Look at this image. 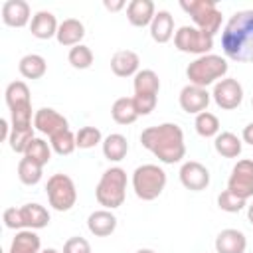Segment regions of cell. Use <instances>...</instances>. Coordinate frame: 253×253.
Returning <instances> with one entry per match:
<instances>
[{
    "instance_id": "obj_1",
    "label": "cell",
    "mask_w": 253,
    "mask_h": 253,
    "mask_svg": "<svg viewBox=\"0 0 253 253\" xmlns=\"http://www.w3.org/2000/svg\"><path fill=\"white\" fill-rule=\"evenodd\" d=\"M221 47L231 61L253 63V10H239L227 20L221 32Z\"/></svg>"
},
{
    "instance_id": "obj_2",
    "label": "cell",
    "mask_w": 253,
    "mask_h": 253,
    "mask_svg": "<svg viewBox=\"0 0 253 253\" xmlns=\"http://www.w3.org/2000/svg\"><path fill=\"white\" fill-rule=\"evenodd\" d=\"M140 144L164 164H176L186 154L184 132L174 123H162L144 128L140 132Z\"/></svg>"
},
{
    "instance_id": "obj_3",
    "label": "cell",
    "mask_w": 253,
    "mask_h": 253,
    "mask_svg": "<svg viewBox=\"0 0 253 253\" xmlns=\"http://www.w3.org/2000/svg\"><path fill=\"white\" fill-rule=\"evenodd\" d=\"M126 196V172L119 166H113L103 172L97 188H95V198L105 210H115L123 206Z\"/></svg>"
},
{
    "instance_id": "obj_4",
    "label": "cell",
    "mask_w": 253,
    "mask_h": 253,
    "mask_svg": "<svg viewBox=\"0 0 253 253\" xmlns=\"http://www.w3.org/2000/svg\"><path fill=\"white\" fill-rule=\"evenodd\" d=\"M227 69H229V65H227L225 57L215 55V53H208V55L196 57L186 67V75L190 79V85L206 89L208 85H211L217 79H221L227 73Z\"/></svg>"
},
{
    "instance_id": "obj_5",
    "label": "cell",
    "mask_w": 253,
    "mask_h": 253,
    "mask_svg": "<svg viewBox=\"0 0 253 253\" xmlns=\"http://www.w3.org/2000/svg\"><path fill=\"white\" fill-rule=\"evenodd\" d=\"M166 186V172L156 164H142L132 172V190L142 202L156 200Z\"/></svg>"
},
{
    "instance_id": "obj_6",
    "label": "cell",
    "mask_w": 253,
    "mask_h": 253,
    "mask_svg": "<svg viewBox=\"0 0 253 253\" xmlns=\"http://www.w3.org/2000/svg\"><path fill=\"white\" fill-rule=\"evenodd\" d=\"M180 8L188 12L198 30L208 36H215L221 28V12L217 10L213 0H182Z\"/></svg>"
},
{
    "instance_id": "obj_7",
    "label": "cell",
    "mask_w": 253,
    "mask_h": 253,
    "mask_svg": "<svg viewBox=\"0 0 253 253\" xmlns=\"http://www.w3.org/2000/svg\"><path fill=\"white\" fill-rule=\"evenodd\" d=\"M49 206L57 211H69L77 202V190L67 174H53L45 184Z\"/></svg>"
},
{
    "instance_id": "obj_8",
    "label": "cell",
    "mask_w": 253,
    "mask_h": 253,
    "mask_svg": "<svg viewBox=\"0 0 253 253\" xmlns=\"http://www.w3.org/2000/svg\"><path fill=\"white\" fill-rule=\"evenodd\" d=\"M174 45L182 53H194V55H208V51L213 47V38L198 30L196 26H182L178 32H174Z\"/></svg>"
},
{
    "instance_id": "obj_9",
    "label": "cell",
    "mask_w": 253,
    "mask_h": 253,
    "mask_svg": "<svg viewBox=\"0 0 253 253\" xmlns=\"http://www.w3.org/2000/svg\"><path fill=\"white\" fill-rule=\"evenodd\" d=\"M215 105L223 111H233L241 105L243 101V87L237 79L233 77H225V79H219L215 85H213V93H211Z\"/></svg>"
},
{
    "instance_id": "obj_10",
    "label": "cell",
    "mask_w": 253,
    "mask_h": 253,
    "mask_svg": "<svg viewBox=\"0 0 253 253\" xmlns=\"http://www.w3.org/2000/svg\"><path fill=\"white\" fill-rule=\"evenodd\" d=\"M227 190H231L235 196L243 200H249L253 196V160L251 158H243L233 166L231 176L227 180Z\"/></svg>"
},
{
    "instance_id": "obj_11",
    "label": "cell",
    "mask_w": 253,
    "mask_h": 253,
    "mask_svg": "<svg viewBox=\"0 0 253 253\" xmlns=\"http://www.w3.org/2000/svg\"><path fill=\"white\" fill-rule=\"evenodd\" d=\"M180 182L186 190L202 192L210 186V170L198 160H188L180 168Z\"/></svg>"
},
{
    "instance_id": "obj_12",
    "label": "cell",
    "mask_w": 253,
    "mask_h": 253,
    "mask_svg": "<svg viewBox=\"0 0 253 253\" xmlns=\"http://www.w3.org/2000/svg\"><path fill=\"white\" fill-rule=\"evenodd\" d=\"M180 107L182 111L190 113V115H200L208 109L210 101H211V95L208 93V89L204 87H196V85H186L182 91H180Z\"/></svg>"
},
{
    "instance_id": "obj_13",
    "label": "cell",
    "mask_w": 253,
    "mask_h": 253,
    "mask_svg": "<svg viewBox=\"0 0 253 253\" xmlns=\"http://www.w3.org/2000/svg\"><path fill=\"white\" fill-rule=\"evenodd\" d=\"M34 128L40 130L42 134L53 136L55 132L69 128V123H67V119H65L63 115H59L55 109L42 107V109H38L36 115H34Z\"/></svg>"
},
{
    "instance_id": "obj_14",
    "label": "cell",
    "mask_w": 253,
    "mask_h": 253,
    "mask_svg": "<svg viewBox=\"0 0 253 253\" xmlns=\"http://www.w3.org/2000/svg\"><path fill=\"white\" fill-rule=\"evenodd\" d=\"M247 237L243 231L227 227L221 229L215 237V253H245Z\"/></svg>"
},
{
    "instance_id": "obj_15",
    "label": "cell",
    "mask_w": 253,
    "mask_h": 253,
    "mask_svg": "<svg viewBox=\"0 0 253 253\" xmlns=\"http://www.w3.org/2000/svg\"><path fill=\"white\" fill-rule=\"evenodd\" d=\"M2 22L10 28H24L30 22V4L26 0H6L2 4Z\"/></svg>"
},
{
    "instance_id": "obj_16",
    "label": "cell",
    "mask_w": 253,
    "mask_h": 253,
    "mask_svg": "<svg viewBox=\"0 0 253 253\" xmlns=\"http://www.w3.org/2000/svg\"><path fill=\"white\" fill-rule=\"evenodd\" d=\"M154 2L152 0H130L126 6V20L134 28H144L150 26L154 20Z\"/></svg>"
},
{
    "instance_id": "obj_17",
    "label": "cell",
    "mask_w": 253,
    "mask_h": 253,
    "mask_svg": "<svg viewBox=\"0 0 253 253\" xmlns=\"http://www.w3.org/2000/svg\"><path fill=\"white\" fill-rule=\"evenodd\" d=\"M140 57L132 49H121L111 57V71L117 77H130L138 73Z\"/></svg>"
},
{
    "instance_id": "obj_18",
    "label": "cell",
    "mask_w": 253,
    "mask_h": 253,
    "mask_svg": "<svg viewBox=\"0 0 253 253\" xmlns=\"http://www.w3.org/2000/svg\"><path fill=\"white\" fill-rule=\"evenodd\" d=\"M57 28H59V24H57L55 16L45 10L36 12L32 18V24H30V32L38 40H49V38L57 36Z\"/></svg>"
},
{
    "instance_id": "obj_19",
    "label": "cell",
    "mask_w": 253,
    "mask_h": 253,
    "mask_svg": "<svg viewBox=\"0 0 253 253\" xmlns=\"http://www.w3.org/2000/svg\"><path fill=\"white\" fill-rule=\"evenodd\" d=\"M87 227L95 237H107L117 229V217L111 210H97L87 217Z\"/></svg>"
},
{
    "instance_id": "obj_20",
    "label": "cell",
    "mask_w": 253,
    "mask_h": 253,
    "mask_svg": "<svg viewBox=\"0 0 253 253\" xmlns=\"http://www.w3.org/2000/svg\"><path fill=\"white\" fill-rule=\"evenodd\" d=\"M150 36L156 43H166L174 36V18L168 10H158L150 24Z\"/></svg>"
},
{
    "instance_id": "obj_21",
    "label": "cell",
    "mask_w": 253,
    "mask_h": 253,
    "mask_svg": "<svg viewBox=\"0 0 253 253\" xmlns=\"http://www.w3.org/2000/svg\"><path fill=\"white\" fill-rule=\"evenodd\" d=\"M83 36H85V26L79 22V20H75V18H67V20H63L61 24H59V28H57V42L61 43V45H65V47H75V45H79L81 43V40H83Z\"/></svg>"
},
{
    "instance_id": "obj_22",
    "label": "cell",
    "mask_w": 253,
    "mask_h": 253,
    "mask_svg": "<svg viewBox=\"0 0 253 253\" xmlns=\"http://www.w3.org/2000/svg\"><path fill=\"white\" fill-rule=\"evenodd\" d=\"M26 229H42L49 223V211L42 204H24L20 208Z\"/></svg>"
},
{
    "instance_id": "obj_23",
    "label": "cell",
    "mask_w": 253,
    "mask_h": 253,
    "mask_svg": "<svg viewBox=\"0 0 253 253\" xmlns=\"http://www.w3.org/2000/svg\"><path fill=\"white\" fill-rule=\"evenodd\" d=\"M40 247L42 241L34 229H20L12 239L8 253H40Z\"/></svg>"
},
{
    "instance_id": "obj_24",
    "label": "cell",
    "mask_w": 253,
    "mask_h": 253,
    "mask_svg": "<svg viewBox=\"0 0 253 253\" xmlns=\"http://www.w3.org/2000/svg\"><path fill=\"white\" fill-rule=\"evenodd\" d=\"M111 117L117 125H132L138 119L132 97H119L111 107Z\"/></svg>"
},
{
    "instance_id": "obj_25",
    "label": "cell",
    "mask_w": 253,
    "mask_h": 253,
    "mask_svg": "<svg viewBox=\"0 0 253 253\" xmlns=\"http://www.w3.org/2000/svg\"><path fill=\"white\" fill-rule=\"evenodd\" d=\"M18 69H20L22 77H26V79H40V77L45 75L47 63H45V59H43L42 55H38V53H28V55H24V57L20 59Z\"/></svg>"
},
{
    "instance_id": "obj_26",
    "label": "cell",
    "mask_w": 253,
    "mask_h": 253,
    "mask_svg": "<svg viewBox=\"0 0 253 253\" xmlns=\"http://www.w3.org/2000/svg\"><path fill=\"white\" fill-rule=\"evenodd\" d=\"M132 87H134V95H158L160 79L152 69H142L134 75Z\"/></svg>"
},
{
    "instance_id": "obj_27",
    "label": "cell",
    "mask_w": 253,
    "mask_h": 253,
    "mask_svg": "<svg viewBox=\"0 0 253 253\" xmlns=\"http://www.w3.org/2000/svg\"><path fill=\"white\" fill-rule=\"evenodd\" d=\"M213 146H215V152L221 154L223 158H237L241 154V140L237 134L229 130L219 132L213 140Z\"/></svg>"
},
{
    "instance_id": "obj_28",
    "label": "cell",
    "mask_w": 253,
    "mask_h": 253,
    "mask_svg": "<svg viewBox=\"0 0 253 253\" xmlns=\"http://www.w3.org/2000/svg\"><path fill=\"white\" fill-rule=\"evenodd\" d=\"M126 152H128V142H126V138L123 134L113 132L103 140V154H105L107 160L119 162V160H123L126 156Z\"/></svg>"
},
{
    "instance_id": "obj_29",
    "label": "cell",
    "mask_w": 253,
    "mask_h": 253,
    "mask_svg": "<svg viewBox=\"0 0 253 253\" xmlns=\"http://www.w3.org/2000/svg\"><path fill=\"white\" fill-rule=\"evenodd\" d=\"M194 126H196V132L204 138H211V136L219 134V119L210 111H204V113L196 115Z\"/></svg>"
},
{
    "instance_id": "obj_30",
    "label": "cell",
    "mask_w": 253,
    "mask_h": 253,
    "mask_svg": "<svg viewBox=\"0 0 253 253\" xmlns=\"http://www.w3.org/2000/svg\"><path fill=\"white\" fill-rule=\"evenodd\" d=\"M6 105L8 109H14V107H20V105H28L30 103V89L24 81H12L8 87H6Z\"/></svg>"
},
{
    "instance_id": "obj_31",
    "label": "cell",
    "mask_w": 253,
    "mask_h": 253,
    "mask_svg": "<svg viewBox=\"0 0 253 253\" xmlns=\"http://www.w3.org/2000/svg\"><path fill=\"white\" fill-rule=\"evenodd\" d=\"M49 146L59 156H67L77 148V140H75V134L69 128H65V130H59L53 136H49Z\"/></svg>"
},
{
    "instance_id": "obj_32",
    "label": "cell",
    "mask_w": 253,
    "mask_h": 253,
    "mask_svg": "<svg viewBox=\"0 0 253 253\" xmlns=\"http://www.w3.org/2000/svg\"><path fill=\"white\" fill-rule=\"evenodd\" d=\"M42 168L43 166H40L34 160L24 156L20 160V164H18V178H20V182L26 184V186H36L42 180Z\"/></svg>"
},
{
    "instance_id": "obj_33",
    "label": "cell",
    "mask_w": 253,
    "mask_h": 253,
    "mask_svg": "<svg viewBox=\"0 0 253 253\" xmlns=\"http://www.w3.org/2000/svg\"><path fill=\"white\" fill-rule=\"evenodd\" d=\"M24 156L30 158V160H34L40 166H45L49 162V158H51V146L43 138H34L30 142V146H28V150H26Z\"/></svg>"
},
{
    "instance_id": "obj_34",
    "label": "cell",
    "mask_w": 253,
    "mask_h": 253,
    "mask_svg": "<svg viewBox=\"0 0 253 253\" xmlns=\"http://www.w3.org/2000/svg\"><path fill=\"white\" fill-rule=\"evenodd\" d=\"M34 138H36L34 136V128H12L8 142H10V148L14 152L26 154V150H28V146H30V142Z\"/></svg>"
},
{
    "instance_id": "obj_35",
    "label": "cell",
    "mask_w": 253,
    "mask_h": 253,
    "mask_svg": "<svg viewBox=\"0 0 253 253\" xmlns=\"http://www.w3.org/2000/svg\"><path fill=\"white\" fill-rule=\"evenodd\" d=\"M67 59H69V63H71L75 69H87V67H91V63H93V51H91L87 45L79 43V45H75V47L69 49Z\"/></svg>"
},
{
    "instance_id": "obj_36",
    "label": "cell",
    "mask_w": 253,
    "mask_h": 253,
    "mask_svg": "<svg viewBox=\"0 0 253 253\" xmlns=\"http://www.w3.org/2000/svg\"><path fill=\"white\" fill-rule=\"evenodd\" d=\"M217 206H219V210H223L227 213H237V211H241L247 206V200L235 196L231 190H223L217 196Z\"/></svg>"
},
{
    "instance_id": "obj_37",
    "label": "cell",
    "mask_w": 253,
    "mask_h": 253,
    "mask_svg": "<svg viewBox=\"0 0 253 253\" xmlns=\"http://www.w3.org/2000/svg\"><path fill=\"white\" fill-rule=\"evenodd\" d=\"M101 138H103V136H101V130H99L97 126H81V128L77 130V134H75L77 148H83V150L97 146V144L101 142Z\"/></svg>"
},
{
    "instance_id": "obj_38",
    "label": "cell",
    "mask_w": 253,
    "mask_h": 253,
    "mask_svg": "<svg viewBox=\"0 0 253 253\" xmlns=\"http://www.w3.org/2000/svg\"><path fill=\"white\" fill-rule=\"evenodd\" d=\"M134 101V107H136V113L138 117L140 115H150L158 103V95H134L132 97Z\"/></svg>"
},
{
    "instance_id": "obj_39",
    "label": "cell",
    "mask_w": 253,
    "mask_h": 253,
    "mask_svg": "<svg viewBox=\"0 0 253 253\" xmlns=\"http://www.w3.org/2000/svg\"><path fill=\"white\" fill-rule=\"evenodd\" d=\"M2 219H4V225L8 229H22L24 227V219H22L20 208H6L4 213H2Z\"/></svg>"
},
{
    "instance_id": "obj_40",
    "label": "cell",
    "mask_w": 253,
    "mask_h": 253,
    "mask_svg": "<svg viewBox=\"0 0 253 253\" xmlns=\"http://www.w3.org/2000/svg\"><path fill=\"white\" fill-rule=\"evenodd\" d=\"M63 253H91V245L85 237H69L63 243Z\"/></svg>"
},
{
    "instance_id": "obj_41",
    "label": "cell",
    "mask_w": 253,
    "mask_h": 253,
    "mask_svg": "<svg viewBox=\"0 0 253 253\" xmlns=\"http://www.w3.org/2000/svg\"><path fill=\"white\" fill-rule=\"evenodd\" d=\"M103 6L107 8V10H111V12H119L121 8H125V0H105L103 2Z\"/></svg>"
},
{
    "instance_id": "obj_42",
    "label": "cell",
    "mask_w": 253,
    "mask_h": 253,
    "mask_svg": "<svg viewBox=\"0 0 253 253\" xmlns=\"http://www.w3.org/2000/svg\"><path fill=\"white\" fill-rule=\"evenodd\" d=\"M241 138H243V142H247V144H251V146H253V123H249V125L243 128Z\"/></svg>"
},
{
    "instance_id": "obj_43",
    "label": "cell",
    "mask_w": 253,
    "mask_h": 253,
    "mask_svg": "<svg viewBox=\"0 0 253 253\" xmlns=\"http://www.w3.org/2000/svg\"><path fill=\"white\" fill-rule=\"evenodd\" d=\"M0 130H2V138L8 140L10 138V132H12V126H8V121L6 119L0 121Z\"/></svg>"
},
{
    "instance_id": "obj_44",
    "label": "cell",
    "mask_w": 253,
    "mask_h": 253,
    "mask_svg": "<svg viewBox=\"0 0 253 253\" xmlns=\"http://www.w3.org/2000/svg\"><path fill=\"white\" fill-rule=\"evenodd\" d=\"M247 219H249V223L253 225V202L247 206Z\"/></svg>"
},
{
    "instance_id": "obj_45",
    "label": "cell",
    "mask_w": 253,
    "mask_h": 253,
    "mask_svg": "<svg viewBox=\"0 0 253 253\" xmlns=\"http://www.w3.org/2000/svg\"><path fill=\"white\" fill-rule=\"evenodd\" d=\"M40 253H59V251L53 249V247H47V249H43V251H40Z\"/></svg>"
},
{
    "instance_id": "obj_46",
    "label": "cell",
    "mask_w": 253,
    "mask_h": 253,
    "mask_svg": "<svg viewBox=\"0 0 253 253\" xmlns=\"http://www.w3.org/2000/svg\"><path fill=\"white\" fill-rule=\"evenodd\" d=\"M136 253H156V251H152V249H138Z\"/></svg>"
},
{
    "instance_id": "obj_47",
    "label": "cell",
    "mask_w": 253,
    "mask_h": 253,
    "mask_svg": "<svg viewBox=\"0 0 253 253\" xmlns=\"http://www.w3.org/2000/svg\"><path fill=\"white\" fill-rule=\"evenodd\" d=\"M251 105H253V99H251Z\"/></svg>"
}]
</instances>
